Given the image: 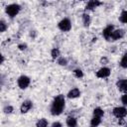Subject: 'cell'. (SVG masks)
<instances>
[{
  "label": "cell",
  "mask_w": 127,
  "mask_h": 127,
  "mask_svg": "<svg viewBox=\"0 0 127 127\" xmlns=\"http://www.w3.org/2000/svg\"><path fill=\"white\" fill-rule=\"evenodd\" d=\"M64 106H65V99H64V95L63 94H59L57 95L52 104H51V108H50V111H51V114L53 116H59L63 113L64 109Z\"/></svg>",
  "instance_id": "1"
},
{
  "label": "cell",
  "mask_w": 127,
  "mask_h": 127,
  "mask_svg": "<svg viewBox=\"0 0 127 127\" xmlns=\"http://www.w3.org/2000/svg\"><path fill=\"white\" fill-rule=\"evenodd\" d=\"M20 10H21V6L17 3H12V4H9L5 7V12L10 18L16 17L19 14Z\"/></svg>",
  "instance_id": "2"
},
{
  "label": "cell",
  "mask_w": 127,
  "mask_h": 127,
  "mask_svg": "<svg viewBox=\"0 0 127 127\" xmlns=\"http://www.w3.org/2000/svg\"><path fill=\"white\" fill-rule=\"evenodd\" d=\"M58 28L61 31H63V32H68V31H70V29H71V22H70V20L68 18L62 19L59 22V24H58Z\"/></svg>",
  "instance_id": "3"
},
{
  "label": "cell",
  "mask_w": 127,
  "mask_h": 127,
  "mask_svg": "<svg viewBox=\"0 0 127 127\" xmlns=\"http://www.w3.org/2000/svg\"><path fill=\"white\" fill-rule=\"evenodd\" d=\"M17 83H18V86L21 88V89H26L30 83H31V79L29 76L27 75H21L18 77L17 79Z\"/></svg>",
  "instance_id": "4"
},
{
  "label": "cell",
  "mask_w": 127,
  "mask_h": 127,
  "mask_svg": "<svg viewBox=\"0 0 127 127\" xmlns=\"http://www.w3.org/2000/svg\"><path fill=\"white\" fill-rule=\"evenodd\" d=\"M112 113L113 115L120 119V118H124L126 115H127V109L123 106H117V107H114L113 110H112Z\"/></svg>",
  "instance_id": "5"
},
{
  "label": "cell",
  "mask_w": 127,
  "mask_h": 127,
  "mask_svg": "<svg viewBox=\"0 0 127 127\" xmlns=\"http://www.w3.org/2000/svg\"><path fill=\"white\" fill-rule=\"evenodd\" d=\"M111 73V69L107 66H102L101 68H99L97 71H96V76L98 78H106L110 75Z\"/></svg>",
  "instance_id": "6"
},
{
  "label": "cell",
  "mask_w": 127,
  "mask_h": 127,
  "mask_svg": "<svg viewBox=\"0 0 127 127\" xmlns=\"http://www.w3.org/2000/svg\"><path fill=\"white\" fill-rule=\"evenodd\" d=\"M116 86L119 91L127 93V78H121L116 81Z\"/></svg>",
  "instance_id": "7"
},
{
  "label": "cell",
  "mask_w": 127,
  "mask_h": 127,
  "mask_svg": "<svg viewBox=\"0 0 127 127\" xmlns=\"http://www.w3.org/2000/svg\"><path fill=\"white\" fill-rule=\"evenodd\" d=\"M113 31H114V26H113V25H108V26H106V27L103 29V31H102V36L104 37V39H105L106 41H110V39H111V34H112Z\"/></svg>",
  "instance_id": "8"
},
{
  "label": "cell",
  "mask_w": 127,
  "mask_h": 127,
  "mask_svg": "<svg viewBox=\"0 0 127 127\" xmlns=\"http://www.w3.org/2000/svg\"><path fill=\"white\" fill-rule=\"evenodd\" d=\"M32 107H33V102L31 100L27 99V100H24L22 102V104L20 106V111H21V113L24 114V113H27Z\"/></svg>",
  "instance_id": "9"
},
{
  "label": "cell",
  "mask_w": 127,
  "mask_h": 127,
  "mask_svg": "<svg viewBox=\"0 0 127 127\" xmlns=\"http://www.w3.org/2000/svg\"><path fill=\"white\" fill-rule=\"evenodd\" d=\"M124 36V30L122 29H114V31L111 34V39L110 41H117L120 40L121 38H123Z\"/></svg>",
  "instance_id": "10"
},
{
  "label": "cell",
  "mask_w": 127,
  "mask_h": 127,
  "mask_svg": "<svg viewBox=\"0 0 127 127\" xmlns=\"http://www.w3.org/2000/svg\"><path fill=\"white\" fill-rule=\"evenodd\" d=\"M102 3L100 1H97V0H90L87 2V4L85 5V10L88 11V10H93L95 8H97L98 6H100Z\"/></svg>",
  "instance_id": "11"
},
{
  "label": "cell",
  "mask_w": 127,
  "mask_h": 127,
  "mask_svg": "<svg viewBox=\"0 0 127 127\" xmlns=\"http://www.w3.org/2000/svg\"><path fill=\"white\" fill-rule=\"evenodd\" d=\"M66 96H67V98H69V99H74V98H77V97H79V96H80V90H79L77 87L71 88V89H70V90L67 92Z\"/></svg>",
  "instance_id": "12"
},
{
  "label": "cell",
  "mask_w": 127,
  "mask_h": 127,
  "mask_svg": "<svg viewBox=\"0 0 127 127\" xmlns=\"http://www.w3.org/2000/svg\"><path fill=\"white\" fill-rule=\"evenodd\" d=\"M65 123L67 127H77V120L73 116H68L65 120Z\"/></svg>",
  "instance_id": "13"
},
{
  "label": "cell",
  "mask_w": 127,
  "mask_h": 127,
  "mask_svg": "<svg viewBox=\"0 0 127 127\" xmlns=\"http://www.w3.org/2000/svg\"><path fill=\"white\" fill-rule=\"evenodd\" d=\"M82 23H83V26L85 28L89 27V25L91 23V19H90V16L87 13H83L82 14Z\"/></svg>",
  "instance_id": "14"
},
{
  "label": "cell",
  "mask_w": 127,
  "mask_h": 127,
  "mask_svg": "<svg viewBox=\"0 0 127 127\" xmlns=\"http://www.w3.org/2000/svg\"><path fill=\"white\" fill-rule=\"evenodd\" d=\"M60 56H61V52H60V50H59L58 48H54V49H52V51H51V57H52L53 60L59 59Z\"/></svg>",
  "instance_id": "15"
},
{
  "label": "cell",
  "mask_w": 127,
  "mask_h": 127,
  "mask_svg": "<svg viewBox=\"0 0 127 127\" xmlns=\"http://www.w3.org/2000/svg\"><path fill=\"white\" fill-rule=\"evenodd\" d=\"M103 115H104V111H103V109H101L100 107H96V108L93 109V116H94V117H99V118H101Z\"/></svg>",
  "instance_id": "16"
},
{
  "label": "cell",
  "mask_w": 127,
  "mask_h": 127,
  "mask_svg": "<svg viewBox=\"0 0 127 127\" xmlns=\"http://www.w3.org/2000/svg\"><path fill=\"white\" fill-rule=\"evenodd\" d=\"M36 127H48V120L46 118H41L37 121Z\"/></svg>",
  "instance_id": "17"
},
{
  "label": "cell",
  "mask_w": 127,
  "mask_h": 127,
  "mask_svg": "<svg viewBox=\"0 0 127 127\" xmlns=\"http://www.w3.org/2000/svg\"><path fill=\"white\" fill-rule=\"evenodd\" d=\"M100 123H101V118H99V117H92V119L90 120V124H91V126H93V127H97L98 125H100Z\"/></svg>",
  "instance_id": "18"
},
{
  "label": "cell",
  "mask_w": 127,
  "mask_h": 127,
  "mask_svg": "<svg viewBox=\"0 0 127 127\" xmlns=\"http://www.w3.org/2000/svg\"><path fill=\"white\" fill-rule=\"evenodd\" d=\"M119 21L121 23L127 24V10H124V11L121 12V14L119 16Z\"/></svg>",
  "instance_id": "19"
},
{
  "label": "cell",
  "mask_w": 127,
  "mask_h": 127,
  "mask_svg": "<svg viewBox=\"0 0 127 127\" xmlns=\"http://www.w3.org/2000/svg\"><path fill=\"white\" fill-rule=\"evenodd\" d=\"M120 65L121 67L123 68H127V53H125L122 58H121V61H120Z\"/></svg>",
  "instance_id": "20"
},
{
  "label": "cell",
  "mask_w": 127,
  "mask_h": 127,
  "mask_svg": "<svg viewBox=\"0 0 127 127\" xmlns=\"http://www.w3.org/2000/svg\"><path fill=\"white\" fill-rule=\"evenodd\" d=\"M73 75L75 76V77H77V78H81V77H83V71L80 69V68H75V69H73Z\"/></svg>",
  "instance_id": "21"
},
{
  "label": "cell",
  "mask_w": 127,
  "mask_h": 127,
  "mask_svg": "<svg viewBox=\"0 0 127 127\" xmlns=\"http://www.w3.org/2000/svg\"><path fill=\"white\" fill-rule=\"evenodd\" d=\"M58 64L62 65V66H65L67 64V60L66 58H64V57H60L58 59Z\"/></svg>",
  "instance_id": "22"
},
{
  "label": "cell",
  "mask_w": 127,
  "mask_h": 127,
  "mask_svg": "<svg viewBox=\"0 0 127 127\" xmlns=\"http://www.w3.org/2000/svg\"><path fill=\"white\" fill-rule=\"evenodd\" d=\"M13 111H14V108H13V106H11V105H5V106L3 107V112H4L5 114H11Z\"/></svg>",
  "instance_id": "23"
},
{
  "label": "cell",
  "mask_w": 127,
  "mask_h": 127,
  "mask_svg": "<svg viewBox=\"0 0 127 127\" xmlns=\"http://www.w3.org/2000/svg\"><path fill=\"white\" fill-rule=\"evenodd\" d=\"M7 24H6V22L2 19V20H0V32L1 33H4L6 30H7Z\"/></svg>",
  "instance_id": "24"
},
{
  "label": "cell",
  "mask_w": 127,
  "mask_h": 127,
  "mask_svg": "<svg viewBox=\"0 0 127 127\" xmlns=\"http://www.w3.org/2000/svg\"><path fill=\"white\" fill-rule=\"evenodd\" d=\"M121 102L123 103V105L127 106V93H124V94L121 96Z\"/></svg>",
  "instance_id": "25"
},
{
  "label": "cell",
  "mask_w": 127,
  "mask_h": 127,
  "mask_svg": "<svg viewBox=\"0 0 127 127\" xmlns=\"http://www.w3.org/2000/svg\"><path fill=\"white\" fill-rule=\"evenodd\" d=\"M27 48H28V46H27V44H25V43H22V44H19V45H18V49H19L20 51H25V50H27Z\"/></svg>",
  "instance_id": "26"
},
{
  "label": "cell",
  "mask_w": 127,
  "mask_h": 127,
  "mask_svg": "<svg viewBox=\"0 0 127 127\" xmlns=\"http://www.w3.org/2000/svg\"><path fill=\"white\" fill-rule=\"evenodd\" d=\"M51 127H63V125H62V123H61V122L56 121V122H54V123L51 125Z\"/></svg>",
  "instance_id": "27"
},
{
  "label": "cell",
  "mask_w": 127,
  "mask_h": 127,
  "mask_svg": "<svg viewBox=\"0 0 127 127\" xmlns=\"http://www.w3.org/2000/svg\"><path fill=\"white\" fill-rule=\"evenodd\" d=\"M100 63L103 64H105L108 63V60H107L106 58H101V59H100Z\"/></svg>",
  "instance_id": "28"
},
{
  "label": "cell",
  "mask_w": 127,
  "mask_h": 127,
  "mask_svg": "<svg viewBox=\"0 0 127 127\" xmlns=\"http://www.w3.org/2000/svg\"><path fill=\"white\" fill-rule=\"evenodd\" d=\"M125 121H124V118H120L119 120H118V124L119 125H125Z\"/></svg>",
  "instance_id": "29"
},
{
  "label": "cell",
  "mask_w": 127,
  "mask_h": 127,
  "mask_svg": "<svg viewBox=\"0 0 127 127\" xmlns=\"http://www.w3.org/2000/svg\"><path fill=\"white\" fill-rule=\"evenodd\" d=\"M4 60H5V59H4V56H3V55H1V64H3V63H4Z\"/></svg>",
  "instance_id": "30"
},
{
  "label": "cell",
  "mask_w": 127,
  "mask_h": 127,
  "mask_svg": "<svg viewBox=\"0 0 127 127\" xmlns=\"http://www.w3.org/2000/svg\"><path fill=\"white\" fill-rule=\"evenodd\" d=\"M124 127H127V122L125 123V125H124Z\"/></svg>",
  "instance_id": "31"
},
{
  "label": "cell",
  "mask_w": 127,
  "mask_h": 127,
  "mask_svg": "<svg viewBox=\"0 0 127 127\" xmlns=\"http://www.w3.org/2000/svg\"><path fill=\"white\" fill-rule=\"evenodd\" d=\"M91 127H93V126H91Z\"/></svg>",
  "instance_id": "32"
}]
</instances>
